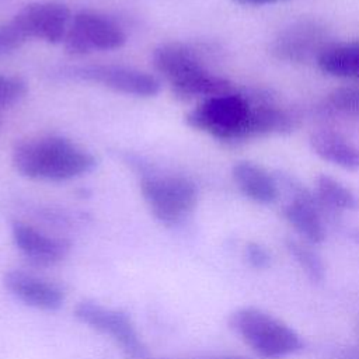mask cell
Wrapping results in <instances>:
<instances>
[{
	"instance_id": "16",
	"label": "cell",
	"mask_w": 359,
	"mask_h": 359,
	"mask_svg": "<svg viewBox=\"0 0 359 359\" xmlns=\"http://www.w3.org/2000/svg\"><path fill=\"white\" fill-rule=\"evenodd\" d=\"M248 100L251 102L248 139L268 135H283L293 129L294 119L283 108L276 107L268 101H257L251 100L250 97Z\"/></svg>"
},
{
	"instance_id": "18",
	"label": "cell",
	"mask_w": 359,
	"mask_h": 359,
	"mask_svg": "<svg viewBox=\"0 0 359 359\" xmlns=\"http://www.w3.org/2000/svg\"><path fill=\"white\" fill-rule=\"evenodd\" d=\"M286 248L311 282L320 283L324 280L325 278L324 261L321 259L320 254L311 248L310 243L296 240V238H287Z\"/></svg>"
},
{
	"instance_id": "4",
	"label": "cell",
	"mask_w": 359,
	"mask_h": 359,
	"mask_svg": "<svg viewBox=\"0 0 359 359\" xmlns=\"http://www.w3.org/2000/svg\"><path fill=\"white\" fill-rule=\"evenodd\" d=\"M140 189L151 215L167 226L182 222L198 201L194 182L178 175H146Z\"/></svg>"
},
{
	"instance_id": "20",
	"label": "cell",
	"mask_w": 359,
	"mask_h": 359,
	"mask_svg": "<svg viewBox=\"0 0 359 359\" xmlns=\"http://www.w3.org/2000/svg\"><path fill=\"white\" fill-rule=\"evenodd\" d=\"M27 91L25 83L18 77L0 74V108L20 101Z\"/></svg>"
},
{
	"instance_id": "13",
	"label": "cell",
	"mask_w": 359,
	"mask_h": 359,
	"mask_svg": "<svg viewBox=\"0 0 359 359\" xmlns=\"http://www.w3.org/2000/svg\"><path fill=\"white\" fill-rule=\"evenodd\" d=\"M231 175L240 192L248 199L261 205H271L278 201L276 178L264 167L251 161H238L233 165Z\"/></svg>"
},
{
	"instance_id": "9",
	"label": "cell",
	"mask_w": 359,
	"mask_h": 359,
	"mask_svg": "<svg viewBox=\"0 0 359 359\" xmlns=\"http://www.w3.org/2000/svg\"><path fill=\"white\" fill-rule=\"evenodd\" d=\"M73 76L100 83L114 91L136 97H153L160 91V81L146 72L114 65L84 66L73 70Z\"/></svg>"
},
{
	"instance_id": "21",
	"label": "cell",
	"mask_w": 359,
	"mask_h": 359,
	"mask_svg": "<svg viewBox=\"0 0 359 359\" xmlns=\"http://www.w3.org/2000/svg\"><path fill=\"white\" fill-rule=\"evenodd\" d=\"M28 38L22 34L14 20L0 25V55L10 53L21 48Z\"/></svg>"
},
{
	"instance_id": "8",
	"label": "cell",
	"mask_w": 359,
	"mask_h": 359,
	"mask_svg": "<svg viewBox=\"0 0 359 359\" xmlns=\"http://www.w3.org/2000/svg\"><path fill=\"white\" fill-rule=\"evenodd\" d=\"M327 31L316 21L303 20L280 31L271 43V53L285 62L302 63L320 55L328 46Z\"/></svg>"
},
{
	"instance_id": "10",
	"label": "cell",
	"mask_w": 359,
	"mask_h": 359,
	"mask_svg": "<svg viewBox=\"0 0 359 359\" xmlns=\"http://www.w3.org/2000/svg\"><path fill=\"white\" fill-rule=\"evenodd\" d=\"M3 283L14 297L38 310L56 311L65 303V292L59 285L21 269L7 271Z\"/></svg>"
},
{
	"instance_id": "2",
	"label": "cell",
	"mask_w": 359,
	"mask_h": 359,
	"mask_svg": "<svg viewBox=\"0 0 359 359\" xmlns=\"http://www.w3.org/2000/svg\"><path fill=\"white\" fill-rule=\"evenodd\" d=\"M230 328L259 356L278 359L303 348L300 335L282 320L258 307H241L229 317Z\"/></svg>"
},
{
	"instance_id": "23",
	"label": "cell",
	"mask_w": 359,
	"mask_h": 359,
	"mask_svg": "<svg viewBox=\"0 0 359 359\" xmlns=\"http://www.w3.org/2000/svg\"><path fill=\"white\" fill-rule=\"evenodd\" d=\"M233 1L245 4V6H264V4H272V3H279L285 0H233Z\"/></svg>"
},
{
	"instance_id": "5",
	"label": "cell",
	"mask_w": 359,
	"mask_h": 359,
	"mask_svg": "<svg viewBox=\"0 0 359 359\" xmlns=\"http://www.w3.org/2000/svg\"><path fill=\"white\" fill-rule=\"evenodd\" d=\"M74 317L87 327L108 335L128 359L146 358L147 351L140 334L125 311L84 300L74 307Z\"/></svg>"
},
{
	"instance_id": "26",
	"label": "cell",
	"mask_w": 359,
	"mask_h": 359,
	"mask_svg": "<svg viewBox=\"0 0 359 359\" xmlns=\"http://www.w3.org/2000/svg\"><path fill=\"white\" fill-rule=\"evenodd\" d=\"M348 359H359L358 356H355V358H348Z\"/></svg>"
},
{
	"instance_id": "6",
	"label": "cell",
	"mask_w": 359,
	"mask_h": 359,
	"mask_svg": "<svg viewBox=\"0 0 359 359\" xmlns=\"http://www.w3.org/2000/svg\"><path fill=\"white\" fill-rule=\"evenodd\" d=\"M125 41V32L107 17L93 11H79L72 18L63 43L69 55L83 56L95 49H118Z\"/></svg>"
},
{
	"instance_id": "17",
	"label": "cell",
	"mask_w": 359,
	"mask_h": 359,
	"mask_svg": "<svg viewBox=\"0 0 359 359\" xmlns=\"http://www.w3.org/2000/svg\"><path fill=\"white\" fill-rule=\"evenodd\" d=\"M316 194L331 210H355L359 208L358 196L335 178L321 174L316 180Z\"/></svg>"
},
{
	"instance_id": "14",
	"label": "cell",
	"mask_w": 359,
	"mask_h": 359,
	"mask_svg": "<svg viewBox=\"0 0 359 359\" xmlns=\"http://www.w3.org/2000/svg\"><path fill=\"white\" fill-rule=\"evenodd\" d=\"M310 146L324 161L348 171L359 170V149L338 132L317 130L310 136Z\"/></svg>"
},
{
	"instance_id": "7",
	"label": "cell",
	"mask_w": 359,
	"mask_h": 359,
	"mask_svg": "<svg viewBox=\"0 0 359 359\" xmlns=\"http://www.w3.org/2000/svg\"><path fill=\"white\" fill-rule=\"evenodd\" d=\"M69 7L59 1H39L25 6L13 20L29 38L57 43L65 39L72 20Z\"/></svg>"
},
{
	"instance_id": "12",
	"label": "cell",
	"mask_w": 359,
	"mask_h": 359,
	"mask_svg": "<svg viewBox=\"0 0 359 359\" xmlns=\"http://www.w3.org/2000/svg\"><path fill=\"white\" fill-rule=\"evenodd\" d=\"M153 63L171 84L181 86L206 72L196 53L182 43H164L153 53Z\"/></svg>"
},
{
	"instance_id": "22",
	"label": "cell",
	"mask_w": 359,
	"mask_h": 359,
	"mask_svg": "<svg viewBox=\"0 0 359 359\" xmlns=\"http://www.w3.org/2000/svg\"><path fill=\"white\" fill-rule=\"evenodd\" d=\"M245 259L254 269H266L271 265V254L268 250L258 243H248L244 250Z\"/></svg>"
},
{
	"instance_id": "25",
	"label": "cell",
	"mask_w": 359,
	"mask_h": 359,
	"mask_svg": "<svg viewBox=\"0 0 359 359\" xmlns=\"http://www.w3.org/2000/svg\"><path fill=\"white\" fill-rule=\"evenodd\" d=\"M226 359H245V358H240V356H230V358H226Z\"/></svg>"
},
{
	"instance_id": "24",
	"label": "cell",
	"mask_w": 359,
	"mask_h": 359,
	"mask_svg": "<svg viewBox=\"0 0 359 359\" xmlns=\"http://www.w3.org/2000/svg\"><path fill=\"white\" fill-rule=\"evenodd\" d=\"M351 237H352V240L359 245V230H353V231L351 233Z\"/></svg>"
},
{
	"instance_id": "19",
	"label": "cell",
	"mask_w": 359,
	"mask_h": 359,
	"mask_svg": "<svg viewBox=\"0 0 359 359\" xmlns=\"http://www.w3.org/2000/svg\"><path fill=\"white\" fill-rule=\"evenodd\" d=\"M323 108L328 114L359 119V87L342 86L334 88L325 97Z\"/></svg>"
},
{
	"instance_id": "15",
	"label": "cell",
	"mask_w": 359,
	"mask_h": 359,
	"mask_svg": "<svg viewBox=\"0 0 359 359\" xmlns=\"http://www.w3.org/2000/svg\"><path fill=\"white\" fill-rule=\"evenodd\" d=\"M316 62L324 74L359 81V41L330 43Z\"/></svg>"
},
{
	"instance_id": "11",
	"label": "cell",
	"mask_w": 359,
	"mask_h": 359,
	"mask_svg": "<svg viewBox=\"0 0 359 359\" xmlns=\"http://www.w3.org/2000/svg\"><path fill=\"white\" fill-rule=\"evenodd\" d=\"M11 236L20 252L35 265H55L63 261L70 251L67 240L48 236L21 222L13 223Z\"/></svg>"
},
{
	"instance_id": "1",
	"label": "cell",
	"mask_w": 359,
	"mask_h": 359,
	"mask_svg": "<svg viewBox=\"0 0 359 359\" xmlns=\"http://www.w3.org/2000/svg\"><path fill=\"white\" fill-rule=\"evenodd\" d=\"M13 164L24 177L45 181H66L95 167L93 154L70 140L46 136L20 143L13 151Z\"/></svg>"
},
{
	"instance_id": "3",
	"label": "cell",
	"mask_w": 359,
	"mask_h": 359,
	"mask_svg": "<svg viewBox=\"0 0 359 359\" xmlns=\"http://www.w3.org/2000/svg\"><path fill=\"white\" fill-rule=\"evenodd\" d=\"M251 102L247 95L230 93L203 100L185 116L187 123L223 142L248 139Z\"/></svg>"
}]
</instances>
